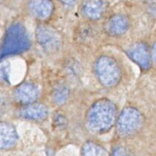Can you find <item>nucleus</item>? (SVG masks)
Segmentation results:
<instances>
[{"mask_svg": "<svg viewBox=\"0 0 156 156\" xmlns=\"http://www.w3.org/2000/svg\"><path fill=\"white\" fill-rule=\"evenodd\" d=\"M129 58L143 70L150 68L151 64V55L146 44L138 42L133 44L127 50Z\"/></svg>", "mask_w": 156, "mask_h": 156, "instance_id": "6", "label": "nucleus"}, {"mask_svg": "<svg viewBox=\"0 0 156 156\" xmlns=\"http://www.w3.org/2000/svg\"><path fill=\"white\" fill-rule=\"evenodd\" d=\"M107 6V0H83L81 12L90 20H99L106 13Z\"/></svg>", "mask_w": 156, "mask_h": 156, "instance_id": "7", "label": "nucleus"}, {"mask_svg": "<svg viewBox=\"0 0 156 156\" xmlns=\"http://www.w3.org/2000/svg\"><path fill=\"white\" fill-rule=\"evenodd\" d=\"M151 61H152L156 65V42L154 43V45H153L152 49H151Z\"/></svg>", "mask_w": 156, "mask_h": 156, "instance_id": "17", "label": "nucleus"}, {"mask_svg": "<svg viewBox=\"0 0 156 156\" xmlns=\"http://www.w3.org/2000/svg\"><path fill=\"white\" fill-rule=\"evenodd\" d=\"M18 134L16 128L8 122H0V149H7L16 145Z\"/></svg>", "mask_w": 156, "mask_h": 156, "instance_id": "11", "label": "nucleus"}, {"mask_svg": "<svg viewBox=\"0 0 156 156\" xmlns=\"http://www.w3.org/2000/svg\"><path fill=\"white\" fill-rule=\"evenodd\" d=\"M48 115V108L41 103H31L27 105L20 111V115L26 119L33 121H41L47 118Z\"/></svg>", "mask_w": 156, "mask_h": 156, "instance_id": "12", "label": "nucleus"}, {"mask_svg": "<svg viewBox=\"0 0 156 156\" xmlns=\"http://www.w3.org/2000/svg\"><path fill=\"white\" fill-rule=\"evenodd\" d=\"M15 97L19 103L29 105L37 100L39 91L37 87L31 83H23L15 90Z\"/></svg>", "mask_w": 156, "mask_h": 156, "instance_id": "9", "label": "nucleus"}, {"mask_svg": "<svg viewBox=\"0 0 156 156\" xmlns=\"http://www.w3.org/2000/svg\"><path fill=\"white\" fill-rule=\"evenodd\" d=\"M143 122V115L140 111L136 108L129 106L125 108L117 117V132L122 136H132L140 130Z\"/></svg>", "mask_w": 156, "mask_h": 156, "instance_id": "4", "label": "nucleus"}, {"mask_svg": "<svg viewBox=\"0 0 156 156\" xmlns=\"http://www.w3.org/2000/svg\"><path fill=\"white\" fill-rule=\"evenodd\" d=\"M117 107L113 102L103 98L90 107L86 115V126L90 132L101 134L108 132L116 122Z\"/></svg>", "mask_w": 156, "mask_h": 156, "instance_id": "1", "label": "nucleus"}, {"mask_svg": "<svg viewBox=\"0 0 156 156\" xmlns=\"http://www.w3.org/2000/svg\"><path fill=\"white\" fill-rule=\"evenodd\" d=\"M70 91L66 86H59L54 90L53 100L56 104L61 105L64 104L67 102L69 97Z\"/></svg>", "mask_w": 156, "mask_h": 156, "instance_id": "14", "label": "nucleus"}, {"mask_svg": "<svg viewBox=\"0 0 156 156\" xmlns=\"http://www.w3.org/2000/svg\"><path fill=\"white\" fill-rule=\"evenodd\" d=\"M111 156H133L129 151L123 147H117L112 151Z\"/></svg>", "mask_w": 156, "mask_h": 156, "instance_id": "16", "label": "nucleus"}, {"mask_svg": "<svg viewBox=\"0 0 156 156\" xmlns=\"http://www.w3.org/2000/svg\"><path fill=\"white\" fill-rule=\"evenodd\" d=\"M51 0H28V9L31 16L39 20H46L54 12Z\"/></svg>", "mask_w": 156, "mask_h": 156, "instance_id": "8", "label": "nucleus"}, {"mask_svg": "<svg viewBox=\"0 0 156 156\" xmlns=\"http://www.w3.org/2000/svg\"><path fill=\"white\" fill-rule=\"evenodd\" d=\"M29 47L30 39L25 28L19 23L13 24L5 33L0 48V58L19 55Z\"/></svg>", "mask_w": 156, "mask_h": 156, "instance_id": "2", "label": "nucleus"}, {"mask_svg": "<svg viewBox=\"0 0 156 156\" xmlns=\"http://www.w3.org/2000/svg\"><path fill=\"white\" fill-rule=\"evenodd\" d=\"M35 37L39 45L48 54L55 53L61 46V35L55 28L49 25H38L36 28Z\"/></svg>", "mask_w": 156, "mask_h": 156, "instance_id": "5", "label": "nucleus"}, {"mask_svg": "<svg viewBox=\"0 0 156 156\" xmlns=\"http://www.w3.org/2000/svg\"><path fill=\"white\" fill-rule=\"evenodd\" d=\"M10 64L8 61L0 62V81L8 82L9 78Z\"/></svg>", "mask_w": 156, "mask_h": 156, "instance_id": "15", "label": "nucleus"}, {"mask_svg": "<svg viewBox=\"0 0 156 156\" xmlns=\"http://www.w3.org/2000/svg\"><path fill=\"white\" fill-rule=\"evenodd\" d=\"M83 156H109L106 150L96 142H88L82 148Z\"/></svg>", "mask_w": 156, "mask_h": 156, "instance_id": "13", "label": "nucleus"}, {"mask_svg": "<svg viewBox=\"0 0 156 156\" xmlns=\"http://www.w3.org/2000/svg\"><path fill=\"white\" fill-rule=\"evenodd\" d=\"M95 70L99 81L106 87L116 86L122 78V71L116 61L109 56H101L96 62Z\"/></svg>", "mask_w": 156, "mask_h": 156, "instance_id": "3", "label": "nucleus"}, {"mask_svg": "<svg viewBox=\"0 0 156 156\" xmlns=\"http://www.w3.org/2000/svg\"><path fill=\"white\" fill-rule=\"evenodd\" d=\"M129 27L128 18L122 14L112 16L105 25V30L111 36H120L125 34Z\"/></svg>", "mask_w": 156, "mask_h": 156, "instance_id": "10", "label": "nucleus"}, {"mask_svg": "<svg viewBox=\"0 0 156 156\" xmlns=\"http://www.w3.org/2000/svg\"><path fill=\"white\" fill-rule=\"evenodd\" d=\"M60 1L66 5H73L76 0H60Z\"/></svg>", "mask_w": 156, "mask_h": 156, "instance_id": "18", "label": "nucleus"}]
</instances>
